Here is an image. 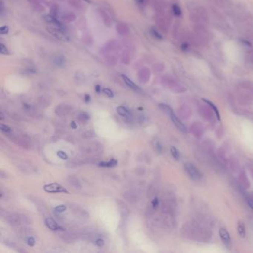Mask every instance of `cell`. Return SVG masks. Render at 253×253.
<instances>
[{"label":"cell","mask_w":253,"mask_h":253,"mask_svg":"<svg viewBox=\"0 0 253 253\" xmlns=\"http://www.w3.org/2000/svg\"><path fill=\"white\" fill-rule=\"evenodd\" d=\"M183 236L198 242H208L212 238V232L195 222H188L181 229Z\"/></svg>","instance_id":"1"},{"label":"cell","mask_w":253,"mask_h":253,"mask_svg":"<svg viewBox=\"0 0 253 253\" xmlns=\"http://www.w3.org/2000/svg\"><path fill=\"white\" fill-rule=\"evenodd\" d=\"M82 153L88 155H100L103 152V146L97 142L89 143L80 147Z\"/></svg>","instance_id":"2"},{"label":"cell","mask_w":253,"mask_h":253,"mask_svg":"<svg viewBox=\"0 0 253 253\" xmlns=\"http://www.w3.org/2000/svg\"><path fill=\"white\" fill-rule=\"evenodd\" d=\"M183 168H184L185 171L187 173V175L192 181H200L202 179V173L192 163H189V162L185 163L183 165Z\"/></svg>","instance_id":"3"},{"label":"cell","mask_w":253,"mask_h":253,"mask_svg":"<svg viewBox=\"0 0 253 253\" xmlns=\"http://www.w3.org/2000/svg\"><path fill=\"white\" fill-rule=\"evenodd\" d=\"M47 30L49 34H51L53 37L57 40H60L62 42L69 41V37L68 35V30H63V29L53 25H50L47 27Z\"/></svg>","instance_id":"4"},{"label":"cell","mask_w":253,"mask_h":253,"mask_svg":"<svg viewBox=\"0 0 253 253\" xmlns=\"http://www.w3.org/2000/svg\"><path fill=\"white\" fill-rule=\"evenodd\" d=\"M198 112L200 115L202 117L203 119L209 121L210 123H215V114L212 111V108L209 106L208 105H202L199 108Z\"/></svg>","instance_id":"5"},{"label":"cell","mask_w":253,"mask_h":253,"mask_svg":"<svg viewBox=\"0 0 253 253\" xmlns=\"http://www.w3.org/2000/svg\"><path fill=\"white\" fill-rule=\"evenodd\" d=\"M14 165L17 167L18 169H19V171L26 174H30L35 171V168L33 165L26 160H17V161L14 162Z\"/></svg>","instance_id":"6"},{"label":"cell","mask_w":253,"mask_h":253,"mask_svg":"<svg viewBox=\"0 0 253 253\" xmlns=\"http://www.w3.org/2000/svg\"><path fill=\"white\" fill-rule=\"evenodd\" d=\"M189 131H190L191 134L193 136H194L196 138L200 139L203 136L204 132H205V128H204L203 125L202 123L199 122H194L190 126Z\"/></svg>","instance_id":"7"},{"label":"cell","mask_w":253,"mask_h":253,"mask_svg":"<svg viewBox=\"0 0 253 253\" xmlns=\"http://www.w3.org/2000/svg\"><path fill=\"white\" fill-rule=\"evenodd\" d=\"M5 218L6 221L12 226H18L22 222V216L16 213H8L5 212V215H2Z\"/></svg>","instance_id":"8"},{"label":"cell","mask_w":253,"mask_h":253,"mask_svg":"<svg viewBox=\"0 0 253 253\" xmlns=\"http://www.w3.org/2000/svg\"><path fill=\"white\" fill-rule=\"evenodd\" d=\"M43 189L46 192L49 193H69L66 188H64L60 184L56 183L45 185L43 186Z\"/></svg>","instance_id":"9"},{"label":"cell","mask_w":253,"mask_h":253,"mask_svg":"<svg viewBox=\"0 0 253 253\" xmlns=\"http://www.w3.org/2000/svg\"><path fill=\"white\" fill-rule=\"evenodd\" d=\"M11 140L17 143V145L23 147L25 149H29L30 146V139L27 135L13 136L11 137Z\"/></svg>","instance_id":"10"},{"label":"cell","mask_w":253,"mask_h":253,"mask_svg":"<svg viewBox=\"0 0 253 253\" xmlns=\"http://www.w3.org/2000/svg\"><path fill=\"white\" fill-rule=\"evenodd\" d=\"M219 235L226 249L230 250L232 249V239L229 232L225 228H220L219 229Z\"/></svg>","instance_id":"11"},{"label":"cell","mask_w":253,"mask_h":253,"mask_svg":"<svg viewBox=\"0 0 253 253\" xmlns=\"http://www.w3.org/2000/svg\"><path fill=\"white\" fill-rule=\"evenodd\" d=\"M168 116L170 117L171 120H172L174 125L177 127V129H178L180 131H181L182 133H186L187 132V128L185 126L184 124L182 123V121L180 120V118L175 114L173 109L171 111H170V112L168 114Z\"/></svg>","instance_id":"12"},{"label":"cell","mask_w":253,"mask_h":253,"mask_svg":"<svg viewBox=\"0 0 253 253\" xmlns=\"http://www.w3.org/2000/svg\"><path fill=\"white\" fill-rule=\"evenodd\" d=\"M151 77V71L148 68H143L140 71H138L137 74V77H138V80L140 81L141 83H146L149 82V79Z\"/></svg>","instance_id":"13"},{"label":"cell","mask_w":253,"mask_h":253,"mask_svg":"<svg viewBox=\"0 0 253 253\" xmlns=\"http://www.w3.org/2000/svg\"><path fill=\"white\" fill-rule=\"evenodd\" d=\"M72 108L69 105L61 104L57 105L55 108V113L59 117H65L67 116L69 113L71 112Z\"/></svg>","instance_id":"14"},{"label":"cell","mask_w":253,"mask_h":253,"mask_svg":"<svg viewBox=\"0 0 253 253\" xmlns=\"http://www.w3.org/2000/svg\"><path fill=\"white\" fill-rule=\"evenodd\" d=\"M238 182L244 189H249L251 186L250 181L244 171H241L238 175Z\"/></svg>","instance_id":"15"},{"label":"cell","mask_w":253,"mask_h":253,"mask_svg":"<svg viewBox=\"0 0 253 253\" xmlns=\"http://www.w3.org/2000/svg\"><path fill=\"white\" fill-rule=\"evenodd\" d=\"M116 30L118 34L122 36V37L127 36L129 33V26H128L125 22H120L117 24Z\"/></svg>","instance_id":"16"},{"label":"cell","mask_w":253,"mask_h":253,"mask_svg":"<svg viewBox=\"0 0 253 253\" xmlns=\"http://www.w3.org/2000/svg\"><path fill=\"white\" fill-rule=\"evenodd\" d=\"M45 226L48 227L49 229L53 230V231H56V230H59V229H62L60 226L56 223V220H53V219L51 218H45Z\"/></svg>","instance_id":"17"},{"label":"cell","mask_w":253,"mask_h":253,"mask_svg":"<svg viewBox=\"0 0 253 253\" xmlns=\"http://www.w3.org/2000/svg\"><path fill=\"white\" fill-rule=\"evenodd\" d=\"M178 115L182 119H189L191 117V115H192V111H191V109L188 106H183L178 111Z\"/></svg>","instance_id":"18"},{"label":"cell","mask_w":253,"mask_h":253,"mask_svg":"<svg viewBox=\"0 0 253 253\" xmlns=\"http://www.w3.org/2000/svg\"><path fill=\"white\" fill-rule=\"evenodd\" d=\"M123 197L126 199V200L130 203H136L139 199L138 194L134 192H131V191H128V192H125L123 194Z\"/></svg>","instance_id":"19"},{"label":"cell","mask_w":253,"mask_h":253,"mask_svg":"<svg viewBox=\"0 0 253 253\" xmlns=\"http://www.w3.org/2000/svg\"><path fill=\"white\" fill-rule=\"evenodd\" d=\"M120 48V45L118 42L115 41V40H112V41L108 42V43L105 45V48L107 51H116V50H118Z\"/></svg>","instance_id":"20"},{"label":"cell","mask_w":253,"mask_h":253,"mask_svg":"<svg viewBox=\"0 0 253 253\" xmlns=\"http://www.w3.org/2000/svg\"><path fill=\"white\" fill-rule=\"evenodd\" d=\"M53 62L58 67H62L65 66L66 62V59L63 55L57 54L55 55L53 57Z\"/></svg>","instance_id":"21"},{"label":"cell","mask_w":253,"mask_h":253,"mask_svg":"<svg viewBox=\"0 0 253 253\" xmlns=\"http://www.w3.org/2000/svg\"><path fill=\"white\" fill-rule=\"evenodd\" d=\"M202 100H203V101L204 102V103H207V104L211 108H212V111H213L215 114V117H216V119L220 121V112H219L218 108H217L216 105L214 104L212 102H211L210 100H207V99H202Z\"/></svg>","instance_id":"22"},{"label":"cell","mask_w":253,"mask_h":253,"mask_svg":"<svg viewBox=\"0 0 253 253\" xmlns=\"http://www.w3.org/2000/svg\"><path fill=\"white\" fill-rule=\"evenodd\" d=\"M100 16L102 17V19H103V21L105 23V25H107V26H110L111 24V17L109 16V14H108V12H107L105 10L101 9L100 11Z\"/></svg>","instance_id":"23"},{"label":"cell","mask_w":253,"mask_h":253,"mask_svg":"<svg viewBox=\"0 0 253 253\" xmlns=\"http://www.w3.org/2000/svg\"><path fill=\"white\" fill-rule=\"evenodd\" d=\"M68 181H69V183H70L74 189H80L81 188H82V186H81V183L79 182V179L77 178H76V177L71 175V176H69V178H68Z\"/></svg>","instance_id":"24"},{"label":"cell","mask_w":253,"mask_h":253,"mask_svg":"<svg viewBox=\"0 0 253 253\" xmlns=\"http://www.w3.org/2000/svg\"><path fill=\"white\" fill-rule=\"evenodd\" d=\"M122 78L123 79V81L125 82V83L126 84V85H128V86L130 88L133 89V90H134V91H140V88L137 86V85H136V84L134 83L133 81H131V79L129 78V77H126V75L123 74Z\"/></svg>","instance_id":"25"},{"label":"cell","mask_w":253,"mask_h":253,"mask_svg":"<svg viewBox=\"0 0 253 253\" xmlns=\"http://www.w3.org/2000/svg\"><path fill=\"white\" fill-rule=\"evenodd\" d=\"M237 231H238V235L241 238H245L246 236V228H245V225L244 222L239 220L237 224Z\"/></svg>","instance_id":"26"},{"label":"cell","mask_w":253,"mask_h":253,"mask_svg":"<svg viewBox=\"0 0 253 253\" xmlns=\"http://www.w3.org/2000/svg\"><path fill=\"white\" fill-rule=\"evenodd\" d=\"M76 19H77V17H76L75 14L71 12L66 13L62 17V19L66 22H72L75 21Z\"/></svg>","instance_id":"27"},{"label":"cell","mask_w":253,"mask_h":253,"mask_svg":"<svg viewBox=\"0 0 253 253\" xmlns=\"http://www.w3.org/2000/svg\"><path fill=\"white\" fill-rule=\"evenodd\" d=\"M227 149H226L225 146H221L220 147L218 150H217V155H218V158L221 159L222 160H223L224 162L227 161L226 158V153H227Z\"/></svg>","instance_id":"28"},{"label":"cell","mask_w":253,"mask_h":253,"mask_svg":"<svg viewBox=\"0 0 253 253\" xmlns=\"http://www.w3.org/2000/svg\"><path fill=\"white\" fill-rule=\"evenodd\" d=\"M117 113L119 114L120 116L126 117H130V113H129V111H128L127 108H126L123 106H118L117 108Z\"/></svg>","instance_id":"29"},{"label":"cell","mask_w":253,"mask_h":253,"mask_svg":"<svg viewBox=\"0 0 253 253\" xmlns=\"http://www.w3.org/2000/svg\"><path fill=\"white\" fill-rule=\"evenodd\" d=\"M117 164V161L115 159H111L108 162H100L99 166L101 167H114Z\"/></svg>","instance_id":"30"},{"label":"cell","mask_w":253,"mask_h":253,"mask_svg":"<svg viewBox=\"0 0 253 253\" xmlns=\"http://www.w3.org/2000/svg\"><path fill=\"white\" fill-rule=\"evenodd\" d=\"M62 238H63V240H64L65 242L72 243V242H74L76 239H77V236H76V235L68 233V234L64 235L62 236Z\"/></svg>","instance_id":"31"},{"label":"cell","mask_w":253,"mask_h":253,"mask_svg":"<svg viewBox=\"0 0 253 253\" xmlns=\"http://www.w3.org/2000/svg\"><path fill=\"white\" fill-rule=\"evenodd\" d=\"M170 152H171V155L174 157L175 160H178L181 157V153H180L179 150L176 148L175 146H171V149H170Z\"/></svg>","instance_id":"32"},{"label":"cell","mask_w":253,"mask_h":253,"mask_svg":"<svg viewBox=\"0 0 253 253\" xmlns=\"http://www.w3.org/2000/svg\"><path fill=\"white\" fill-rule=\"evenodd\" d=\"M229 166L230 168L234 171H238V169H239V164H238V162L237 161L236 159H231L229 160Z\"/></svg>","instance_id":"33"},{"label":"cell","mask_w":253,"mask_h":253,"mask_svg":"<svg viewBox=\"0 0 253 253\" xmlns=\"http://www.w3.org/2000/svg\"><path fill=\"white\" fill-rule=\"evenodd\" d=\"M241 86L244 88V89H247V90L250 91L253 94V82H249V81H245L241 83Z\"/></svg>","instance_id":"34"},{"label":"cell","mask_w":253,"mask_h":253,"mask_svg":"<svg viewBox=\"0 0 253 253\" xmlns=\"http://www.w3.org/2000/svg\"><path fill=\"white\" fill-rule=\"evenodd\" d=\"M50 13H51V15L53 16V17H57L58 13H59V6L56 4L53 5L51 6V9H50Z\"/></svg>","instance_id":"35"},{"label":"cell","mask_w":253,"mask_h":253,"mask_svg":"<svg viewBox=\"0 0 253 253\" xmlns=\"http://www.w3.org/2000/svg\"><path fill=\"white\" fill-rule=\"evenodd\" d=\"M172 11L175 15L177 16V17H180V16H181V14H182V11H181V8L177 4H174L172 5Z\"/></svg>","instance_id":"36"},{"label":"cell","mask_w":253,"mask_h":253,"mask_svg":"<svg viewBox=\"0 0 253 253\" xmlns=\"http://www.w3.org/2000/svg\"><path fill=\"white\" fill-rule=\"evenodd\" d=\"M150 33H151V34H152V37H155V39H157V40H163V37H162V35L160 34L159 33V32L157 31V30L155 28L151 29Z\"/></svg>","instance_id":"37"},{"label":"cell","mask_w":253,"mask_h":253,"mask_svg":"<svg viewBox=\"0 0 253 253\" xmlns=\"http://www.w3.org/2000/svg\"><path fill=\"white\" fill-rule=\"evenodd\" d=\"M223 134H224V130H223V126H219L218 128H217L216 130V137H218V139H221L222 137H223Z\"/></svg>","instance_id":"38"},{"label":"cell","mask_w":253,"mask_h":253,"mask_svg":"<svg viewBox=\"0 0 253 253\" xmlns=\"http://www.w3.org/2000/svg\"><path fill=\"white\" fill-rule=\"evenodd\" d=\"M78 119L79 120L82 121V122H85V121L88 120L90 119V116H89V114H88L87 113L81 112L79 114Z\"/></svg>","instance_id":"39"},{"label":"cell","mask_w":253,"mask_h":253,"mask_svg":"<svg viewBox=\"0 0 253 253\" xmlns=\"http://www.w3.org/2000/svg\"><path fill=\"white\" fill-rule=\"evenodd\" d=\"M105 61H106V64L110 66H114L116 65V59H115L114 56H108V57L105 59Z\"/></svg>","instance_id":"40"},{"label":"cell","mask_w":253,"mask_h":253,"mask_svg":"<svg viewBox=\"0 0 253 253\" xmlns=\"http://www.w3.org/2000/svg\"><path fill=\"white\" fill-rule=\"evenodd\" d=\"M0 53H1V54H2V55H9L10 54V51H8V49L7 48V47H6L5 45H3L2 43L0 44Z\"/></svg>","instance_id":"41"},{"label":"cell","mask_w":253,"mask_h":253,"mask_svg":"<svg viewBox=\"0 0 253 253\" xmlns=\"http://www.w3.org/2000/svg\"><path fill=\"white\" fill-rule=\"evenodd\" d=\"M69 4L71 6H72V7L75 8L77 9H79L80 8H82V5H81L80 3H79V2L76 1V0H69Z\"/></svg>","instance_id":"42"},{"label":"cell","mask_w":253,"mask_h":253,"mask_svg":"<svg viewBox=\"0 0 253 253\" xmlns=\"http://www.w3.org/2000/svg\"><path fill=\"white\" fill-rule=\"evenodd\" d=\"M39 103H40V104L43 107H47L50 105L49 100L46 98H44V97H42L41 99L39 100Z\"/></svg>","instance_id":"43"},{"label":"cell","mask_w":253,"mask_h":253,"mask_svg":"<svg viewBox=\"0 0 253 253\" xmlns=\"http://www.w3.org/2000/svg\"><path fill=\"white\" fill-rule=\"evenodd\" d=\"M66 210H67V207L64 204H62V205H59L55 208V212H57V213H62V212H65Z\"/></svg>","instance_id":"44"},{"label":"cell","mask_w":253,"mask_h":253,"mask_svg":"<svg viewBox=\"0 0 253 253\" xmlns=\"http://www.w3.org/2000/svg\"><path fill=\"white\" fill-rule=\"evenodd\" d=\"M0 129H1V131H2V132L5 133V134H10V133H11V129L9 126H6V125L1 124Z\"/></svg>","instance_id":"45"},{"label":"cell","mask_w":253,"mask_h":253,"mask_svg":"<svg viewBox=\"0 0 253 253\" xmlns=\"http://www.w3.org/2000/svg\"><path fill=\"white\" fill-rule=\"evenodd\" d=\"M57 156L59 157V158L62 159V160H68V158H69V156H68L67 154L65 152H63V151H59V152H57Z\"/></svg>","instance_id":"46"},{"label":"cell","mask_w":253,"mask_h":253,"mask_svg":"<svg viewBox=\"0 0 253 253\" xmlns=\"http://www.w3.org/2000/svg\"><path fill=\"white\" fill-rule=\"evenodd\" d=\"M103 93H104L105 95H107V96H108V97H114L113 91L110 88H108L103 89Z\"/></svg>","instance_id":"47"},{"label":"cell","mask_w":253,"mask_h":253,"mask_svg":"<svg viewBox=\"0 0 253 253\" xmlns=\"http://www.w3.org/2000/svg\"><path fill=\"white\" fill-rule=\"evenodd\" d=\"M152 209H153L154 210H156L157 209V207H158L159 206V200H158V198H157V197H155V199H154L153 200H152Z\"/></svg>","instance_id":"48"},{"label":"cell","mask_w":253,"mask_h":253,"mask_svg":"<svg viewBox=\"0 0 253 253\" xmlns=\"http://www.w3.org/2000/svg\"><path fill=\"white\" fill-rule=\"evenodd\" d=\"M8 32H9L8 26H6V25H5V26L1 27V28H0V34H1L2 35L7 34Z\"/></svg>","instance_id":"49"},{"label":"cell","mask_w":253,"mask_h":253,"mask_svg":"<svg viewBox=\"0 0 253 253\" xmlns=\"http://www.w3.org/2000/svg\"><path fill=\"white\" fill-rule=\"evenodd\" d=\"M155 146V149H156L157 152H158L159 153H161V152H163V146H162L161 143H160L159 141H157Z\"/></svg>","instance_id":"50"},{"label":"cell","mask_w":253,"mask_h":253,"mask_svg":"<svg viewBox=\"0 0 253 253\" xmlns=\"http://www.w3.org/2000/svg\"><path fill=\"white\" fill-rule=\"evenodd\" d=\"M240 41H241V43L244 44V45H246V47H249V48H252V43L249 41H248V40H245V39H240Z\"/></svg>","instance_id":"51"},{"label":"cell","mask_w":253,"mask_h":253,"mask_svg":"<svg viewBox=\"0 0 253 253\" xmlns=\"http://www.w3.org/2000/svg\"><path fill=\"white\" fill-rule=\"evenodd\" d=\"M95 244H96L97 246H100V247H102V246H104L105 242L103 239H101V238H98V239H97L96 241H95Z\"/></svg>","instance_id":"52"},{"label":"cell","mask_w":253,"mask_h":253,"mask_svg":"<svg viewBox=\"0 0 253 253\" xmlns=\"http://www.w3.org/2000/svg\"><path fill=\"white\" fill-rule=\"evenodd\" d=\"M27 244H28L30 246H34L35 245L34 238L33 237H30V238H27Z\"/></svg>","instance_id":"53"},{"label":"cell","mask_w":253,"mask_h":253,"mask_svg":"<svg viewBox=\"0 0 253 253\" xmlns=\"http://www.w3.org/2000/svg\"><path fill=\"white\" fill-rule=\"evenodd\" d=\"M93 133L91 132V131H85V132L82 133V137H85V135H87L86 137H85V138H91V137H93Z\"/></svg>","instance_id":"54"},{"label":"cell","mask_w":253,"mask_h":253,"mask_svg":"<svg viewBox=\"0 0 253 253\" xmlns=\"http://www.w3.org/2000/svg\"><path fill=\"white\" fill-rule=\"evenodd\" d=\"M181 48L183 51H187L189 49V44L187 43H183L181 45Z\"/></svg>","instance_id":"55"},{"label":"cell","mask_w":253,"mask_h":253,"mask_svg":"<svg viewBox=\"0 0 253 253\" xmlns=\"http://www.w3.org/2000/svg\"><path fill=\"white\" fill-rule=\"evenodd\" d=\"M160 64H156L155 66H154V71H157V72H160V71H161L162 70H163V69H162V68L160 69Z\"/></svg>","instance_id":"56"},{"label":"cell","mask_w":253,"mask_h":253,"mask_svg":"<svg viewBox=\"0 0 253 253\" xmlns=\"http://www.w3.org/2000/svg\"><path fill=\"white\" fill-rule=\"evenodd\" d=\"M246 201H247V203H248V205H249V207H250L252 210H253V199L247 198Z\"/></svg>","instance_id":"57"},{"label":"cell","mask_w":253,"mask_h":253,"mask_svg":"<svg viewBox=\"0 0 253 253\" xmlns=\"http://www.w3.org/2000/svg\"><path fill=\"white\" fill-rule=\"evenodd\" d=\"M91 100V97L89 94H85V101L86 102V103H89Z\"/></svg>","instance_id":"58"},{"label":"cell","mask_w":253,"mask_h":253,"mask_svg":"<svg viewBox=\"0 0 253 253\" xmlns=\"http://www.w3.org/2000/svg\"><path fill=\"white\" fill-rule=\"evenodd\" d=\"M71 127L72 128V129H76L77 128V125L76 124L75 122H74V121H72V122L71 123Z\"/></svg>","instance_id":"59"},{"label":"cell","mask_w":253,"mask_h":253,"mask_svg":"<svg viewBox=\"0 0 253 253\" xmlns=\"http://www.w3.org/2000/svg\"><path fill=\"white\" fill-rule=\"evenodd\" d=\"M95 91H96V92H97V93H100V92L101 91V86L99 85H97L96 86H95Z\"/></svg>","instance_id":"60"},{"label":"cell","mask_w":253,"mask_h":253,"mask_svg":"<svg viewBox=\"0 0 253 253\" xmlns=\"http://www.w3.org/2000/svg\"><path fill=\"white\" fill-rule=\"evenodd\" d=\"M28 1H29V2L32 3V4L37 5V4H39V1H40V0H28Z\"/></svg>","instance_id":"61"},{"label":"cell","mask_w":253,"mask_h":253,"mask_svg":"<svg viewBox=\"0 0 253 253\" xmlns=\"http://www.w3.org/2000/svg\"><path fill=\"white\" fill-rule=\"evenodd\" d=\"M136 2H137V3H139V4H143V3L145 2V0H136Z\"/></svg>","instance_id":"62"},{"label":"cell","mask_w":253,"mask_h":253,"mask_svg":"<svg viewBox=\"0 0 253 253\" xmlns=\"http://www.w3.org/2000/svg\"><path fill=\"white\" fill-rule=\"evenodd\" d=\"M249 169H250V171H251V174H252V177H253V164L251 165V167L249 168Z\"/></svg>","instance_id":"63"},{"label":"cell","mask_w":253,"mask_h":253,"mask_svg":"<svg viewBox=\"0 0 253 253\" xmlns=\"http://www.w3.org/2000/svg\"><path fill=\"white\" fill-rule=\"evenodd\" d=\"M85 1H86V2H90V0H85Z\"/></svg>","instance_id":"64"}]
</instances>
